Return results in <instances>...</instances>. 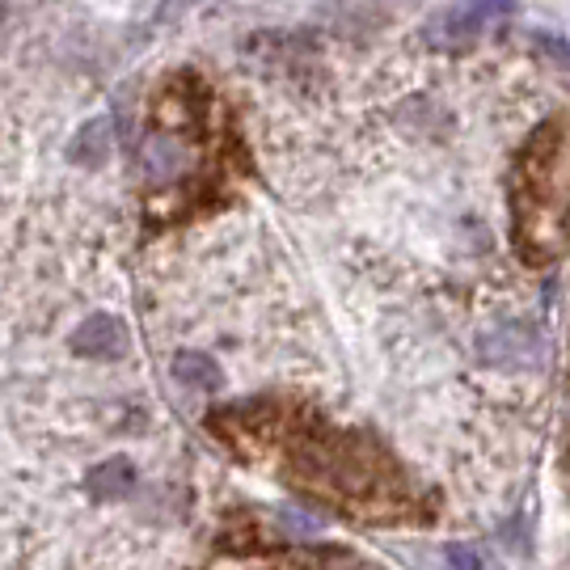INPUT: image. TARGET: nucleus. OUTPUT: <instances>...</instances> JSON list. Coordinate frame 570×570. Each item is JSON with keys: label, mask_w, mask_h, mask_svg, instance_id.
<instances>
[{"label": "nucleus", "mask_w": 570, "mask_h": 570, "mask_svg": "<svg viewBox=\"0 0 570 570\" xmlns=\"http://www.w3.org/2000/svg\"><path fill=\"white\" fill-rule=\"evenodd\" d=\"M220 435H275L279 469L301 490L372 520H414L419 490L389 449L367 431H346L313 410H233Z\"/></svg>", "instance_id": "1"}, {"label": "nucleus", "mask_w": 570, "mask_h": 570, "mask_svg": "<svg viewBox=\"0 0 570 570\" xmlns=\"http://www.w3.org/2000/svg\"><path fill=\"white\" fill-rule=\"evenodd\" d=\"M511 233L529 266L570 254V110L546 119L511 165Z\"/></svg>", "instance_id": "2"}, {"label": "nucleus", "mask_w": 570, "mask_h": 570, "mask_svg": "<svg viewBox=\"0 0 570 570\" xmlns=\"http://www.w3.org/2000/svg\"><path fill=\"white\" fill-rule=\"evenodd\" d=\"M72 351L81 355V360H119L122 351H127V330H122L119 317H89L77 334H72Z\"/></svg>", "instance_id": "3"}, {"label": "nucleus", "mask_w": 570, "mask_h": 570, "mask_svg": "<svg viewBox=\"0 0 570 570\" xmlns=\"http://www.w3.org/2000/svg\"><path fill=\"white\" fill-rule=\"evenodd\" d=\"M131 490H136V469H131V461L110 456V461H102L98 469H89V494H94V499L115 503V499H127Z\"/></svg>", "instance_id": "4"}, {"label": "nucleus", "mask_w": 570, "mask_h": 570, "mask_svg": "<svg viewBox=\"0 0 570 570\" xmlns=\"http://www.w3.org/2000/svg\"><path fill=\"white\" fill-rule=\"evenodd\" d=\"M174 376H178L186 389H195V393H216V389L225 385L216 360H207L204 351H178V355H174Z\"/></svg>", "instance_id": "5"}, {"label": "nucleus", "mask_w": 570, "mask_h": 570, "mask_svg": "<svg viewBox=\"0 0 570 570\" xmlns=\"http://www.w3.org/2000/svg\"><path fill=\"white\" fill-rule=\"evenodd\" d=\"M72 161L77 165H102L106 153H110V122L106 119H89L77 131V140H72Z\"/></svg>", "instance_id": "6"}, {"label": "nucleus", "mask_w": 570, "mask_h": 570, "mask_svg": "<svg viewBox=\"0 0 570 570\" xmlns=\"http://www.w3.org/2000/svg\"><path fill=\"white\" fill-rule=\"evenodd\" d=\"M511 9V0H469L465 9L456 13V26L461 30H478V26H487L490 18H503Z\"/></svg>", "instance_id": "7"}, {"label": "nucleus", "mask_w": 570, "mask_h": 570, "mask_svg": "<svg viewBox=\"0 0 570 570\" xmlns=\"http://www.w3.org/2000/svg\"><path fill=\"white\" fill-rule=\"evenodd\" d=\"M449 562L452 570H482V558H478V550H469V546H449Z\"/></svg>", "instance_id": "8"}, {"label": "nucleus", "mask_w": 570, "mask_h": 570, "mask_svg": "<svg viewBox=\"0 0 570 570\" xmlns=\"http://www.w3.org/2000/svg\"><path fill=\"white\" fill-rule=\"evenodd\" d=\"M567 440H562V478H567V487H570V397H567V431H562Z\"/></svg>", "instance_id": "9"}]
</instances>
